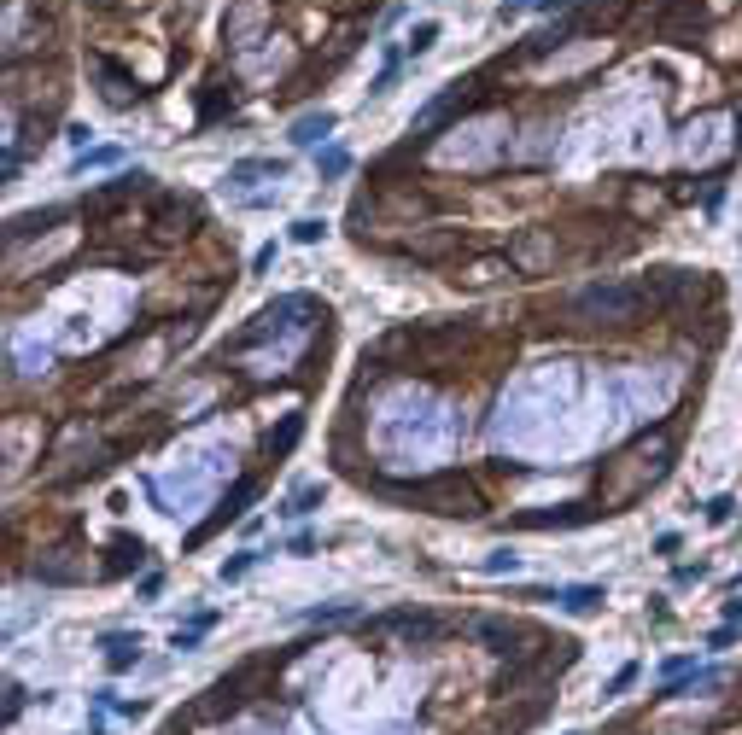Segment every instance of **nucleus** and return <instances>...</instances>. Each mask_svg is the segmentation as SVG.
I'll return each mask as SVG.
<instances>
[{
  "mask_svg": "<svg viewBox=\"0 0 742 735\" xmlns=\"http://www.w3.org/2000/svg\"><path fill=\"white\" fill-rule=\"evenodd\" d=\"M456 112H462V94H445V99H433V106H427V112L415 117V135H421V140H427V135H438V129H445Z\"/></svg>",
  "mask_w": 742,
  "mask_h": 735,
  "instance_id": "nucleus-11",
  "label": "nucleus"
},
{
  "mask_svg": "<svg viewBox=\"0 0 742 735\" xmlns=\"http://www.w3.org/2000/svg\"><path fill=\"white\" fill-rule=\"evenodd\" d=\"M456 246H462V234H415V239H409V257H421V263H438V257H450Z\"/></svg>",
  "mask_w": 742,
  "mask_h": 735,
  "instance_id": "nucleus-12",
  "label": "nucleus"
},
{
  "mask_svg": "<svg viewBox=\"0 0 742 735\" xmlns=\"http://www.w3.org/2000/svg\"><path fill=\"white\" fill-rule=\"evenodd\" d=\"M36 578L42 583H83V560H70V549H53V555L36 560Z\"/></svg>",
  "mask_w": 742,
  "mask_h": 735,
  "instance_id": "nucleus-8",
  "label": "nucleus"
},
{
  "mask_svg": "<svg viewBox=\"0 0 742 735\" xmlns=\"http://www.w3.org/2000/svg\"><path fill=\"white\" fill-rule=\"evenodd\" d=\"M433 42H438V24H415V29H409V53H427Z\"/></svg>",
  "mask_w": 742,
  "mask_h": 735,
  "instance_id": "nucleus-22",
  "label": "nucleus"
},
{
  "mask_svg": "<svg viewBox=\"0 0 742 735\" xmlns=\"http://www.w3.org/2000/svg\"><path fill=\"white\" fill-rule=\"evenodd\" d=\"M556 601L567 613H596L603 607V590H596V583H573V590H556Z\"/></svg>",
  "mask_w": 742,
  "mask_h": 735,
  "instance_id": "nucleus-16",
  "label": "nucleus"
},
{
  "mask_svg": "<svg viewBox=\"0 0 742 735\" xmlns=\"http://www.w3.org/2000/svg\"><path fill=\"white\" fill-rule=\"evenodd\" d=\"M730 624H742V601H730Z\"/></svg>",
  "mask_w": 742,
  "mask_h": 735,
  "instance_id": "nucleus-30",
  "label": "nucleus"
},
{
  "mask_svg": "<svg viewBox=\"0 0 742 735\" xmlns=\"http://www.w3.org/2000/svg\"><path fill=\"white\" fill-rule=\"evenodd\" d=\"M252 497H257V479H240V485L228 490V502H223V508H217V513H210V520H205V526L193 531V543H205L210 531H223L228 520H240V513H246V502H252Z\"/></svg>",
  "mask_w": 742,
  "mask_h": 735,
  "instance_id": "nucleus-7",
  "label": "nucleus"
},
{
  "mask_svg": "<svg viewBox=\"0 0 742 735\" xmlns=\"http://www.w3.org/2000/svg\"><path fill=\"white\" fill-rule=\"evenodd\" d=\"M316 169H322V176H345V169H351V158L334 146V152H322V164H316Z\"/></svg>",
  "mask_w": 742,
  "mask_h": 735,
  "instance_id": "nucleus-24",
  "label": "nucleus"
},
{
  "mask_svg": "<svg viewBox=\"0 0 742 735\" xmlns=\"http://www.w3.org/2000/svg\"><path fill=\"white\" fill-rule=\"evenodd\" d=\"M549 257V239L544 234H526V239H515V246H509V263L515 269H538Z\"/></svg>",
  "mask_w": 742,
  "mask_h": 735,
  "instance_id": "nucleus-14",
  "label": "nucleus"
},
{
  "mask_svg": "<svg viewBox=\"0 0 742 735\" xmlns=\"http://www.w3.org/2000/svg\"><path fill=\"white\" fill-rule=\"evenodd\" d=\"M146 560V549L140 543H129V537H117V549H112V572H129V567H140Z\"/></svg>",
  "mask_w": 742,
  "mask_h": 735,
  "instance_id": "nucleus-20",
  "label": "nucleus"
},
{
  "mask_svg": "<svg viewBox=\"0 0 742 735\" xmlns=\"http://www.w3.org/2000/svg\"><path fill=\"white\" fill-rule=\"evenodd\" d=\"M99 82H106V99H112V106H135V88H129V76H123V70L99 65Z\"/></svg>",
  "mask_w": 742,
  "mask_h": 735,
  "instance_id": "nucleus-17",
  "label": "nucleus"
},
{
  "mask_svg": "<svg viewBox=\"0 0 742 735\" xmlns=\"http://www.w3.org/2000/svg\"><path fill=\"white\" fill-rule=\"evenodd\" d=\"M193 223H199V210L187 205V199H176V193L158 199V223H153V228H158V239H182Z\"/></svg>",
  "mask_w": 742,
  "mask_h": 735,
  "instance_id": "nucleus-6",
  "label": "nucleus"
},
{
  "mask_svg": "<svg viewBox=\"0 0 742 735\" xmlns=\"http://www.w3.org/2000/svg\"><path fill=\"white\" fill-rule=\"evenodd\" d=\"M293 239H298V246H316V239H322V223H316V216L293 223Z\"/></svg>",
  "mask_w": 742,
  "mask_h": 735,
  "instance_id": "nucleus-23",
  "label": "nucleus"
},
{
  "mask_svg": "<svg viewBox=\"0 0 742 735\" xmlns=\"http://www.w3.org/2000/svg\"><path fill=\"white\" fill-rule=\"evenodd\" d=\"M509 269H515V263H474L462 280H468V286H497V280H503Z\"/></svg>",
  "mask_w": 742,
  "mask_h": 735,
  "instance_id": "nucleus-19",
  "label": "nucleus"
},
{
  "mask_svg": "<svg viewBox=\"0 0 742 735\" xmlns=\"http://www.w3.org/2000/svg\"><path fill=\"white\" fill-rule=\"evenodd\" d=\"M59 216H65L59 205H47V210H29V216H12V228H6V246H18V239H29V234H47V228H53Z\"/></svg>",
  "mask_w": 742,
  "mask_h": 735,
  "instance_id": "nucleus-10",
  "label": "nucleus"
},
{
  "mask_svg": "<svg viewBox=\"0 0 742 735\" xmlns=\"http://www.w3.org/2000/svg\"><path fill=\"white\" fill-rule=\"evenodd\" d=\"M106 660H112V671H129L140 660V637H123V630H112L106 637Z\"/></svg>",
  "mask_w": 742,
  "mask_h": 735,
  "instance_id": "nucleus-15",
  "label": "nucleus"
},
{
  "mask_svg": "<svg viewBox=\"0 0 742 735\" xmlns=\"http://www.w3.org/2000/svg\"><path fill=\"white\" fill-rule=\"evenodd\" d=\"M631 683H637V666H620V671H614V683H608V694H626Z\"/></svg>",
  "mask_w": 742,
  "mask_h": 735,
  "instance_id": "nucleus-26",
  "label": "nucleus"
},
{
  "mask_svg": "<svg viewBox=\"0 0 742 735\" xmlns=\"http://www.w3.org/2000/svg\"><path fill=\"white\" fill-rule=\"evenodd\" d=\"M328 135H334V112H310L293 123V146H322Z\"/></svg>",
  "mask_w": 742,
  "mask_h": 735,
  "instance_id": "nucleus-13",
  "label": "nucleus"
},
{
  "mask_svg": "<svg viewBox=\"0 0 742 735\" xmlns=\"http://www.w3.org/2000/svg\"><path fill=\"white\" fill-rule=\"evenodd\" d=\"M310 624H339V619H351V607H316V613H304Z\"/></svg>",
  "mask_w": 742,
  "mask_h": 735,
  "instance_id": "nucleus-25",
  "label": "nucleus"
},
{
  "mask_svg": "<svg viewBox=\"0 0 742 735\" xmlns=\"http://www.w3.org/2000/svg\"><path fill=\"white\" fill-rule=\"evenodd\" d=\"M667 456H673V432H655V438H643L637 450H626V456L614 461V485H608V497H637L643 485H655L660 473H667Z\"/></svg>",
  "mask_w": 742,
  "mask_h": 735,
  "instance_id": "nucleus-2",
  "label": "nucleus"
},
{
  "mask_svg": "<svg viewBox=\"0 0 742 735\" xmlns=\"http://www.w3.org/2000/svg\"><path fill=\"white\" fill-rule=\"evenodd\" d=\"M18 712H24V689L12 683V689H6V718H18Z\"/></svg>",
  "mask_w": 742,
  "mask_h": 735,
  "instance_id": "nucleus-28",
  "label": "nucleus"
},
{
  "mask_svg": "<svg viewBox=\"0 0 742 735\" xmlns=\"http://www.w3.org/2000/svg\"><path fill=\"white\" fill-rule=\"evenodd\" d=\"M643 298H649L643 286H585L573 304H567V316H573V321H608V327H626V321H637Z\"/></svg>",
  "mask_w": 742,
  "mask_h": 735,
  "instance_id": "nucleus-3",
  "label": "nucleus"
},
{
  "mask_svg": "<svg viewBox=\"0 0 742 735\" xmlns=\"http://www.w3.org/2000/svg\"><path fill=\"white\" fill-rule=\"evenodd\" d=\"M474 637L485 642L491 653H520V648H515V642H520V630H515L509 619H474Z\"/></svg>",
  "mask_w": 742,
  "mask_h": 735,
  "instance_id": "nucleus-9",
  "label": "nucleus"
},
{
  "mask_svg": "<svg viewBox=\"0 0 742 735\" xmlns=\"http://www.w3.org/2000/svg\"><path fill=\"white\" fill-rule=\"evenodd\" d=\"M252 560H257V555H234V560H228V567H223V578H240V572L252 567Z\"/></svg>",
  "mask_w": 742,
  "mask_h": 735,
  "instance_id": "nucleus-29",
  "label": "nucleus"
},
{
  "mask_svg": "<svg viewBox=\"0 0 742 735\" xmlns=\"http://www.w3.org/2000/svg\"><path fill=\"white\" fill-rule=\"evenodd\" d=\"M298 432H304V420L293 415V420H287V426H280V432H269V444H264V450H269V456H287V450L298 444Z\"/></svg>",
  "mask_w": 742,
  "mask_h": 735,
  "instance_id": "nucleus-18",
  "label": "nucleus"
},
{
  "mask_svg": "<svg viewBox=\"0 0 742 735\" xmlns=\"http://www.w3.org/2000/svg\"><path fill=\"white\" fill-rule=\"evenodd\" d=\"M316 502H322V485H304V490H293V502H287V513H293V520H298V513H310V508H316Z\"/></svg>",
  "mask_w": 742,
  "mask_h": 735,
  "instance_id": "nucleus-21",
  "label": "nucleus"
},
{
  "mask_svg": "<svg viewBox=\"0 0 742 735\" xmlns=\"http://www.w3.org/2000/svg\"><path fill=\"white\" fill-rule=\"evenodd\" d=\"M99 164H117V152L106 146V152H88V158H76V169H99Z\"/></svg>",
  "mask_w": 742,
  "mask_h": 735,
  "instance_id": "nucleus-27",
  "label": "nucleus"
},
{
  "mask_svg": "<svg viewBox=\"0 0 742 735\" xmlns=\"http://www.w3.org/2000/svg\"><path fill=\"white\" fill-rule=\"evenodd\" d=\"M257 677H264V660H252V666H240L234 677H223L217 689H210V700H205L199 712H205V718H223V712H240V707H246V689H252Z\"/></svg>",
  "mask_w": 742,
  "mask_h": 735,
  "instance_id": "nucleus-5",
  "label": "nucleus"
},
{
  "mask_svg": "<svg viewBox=\"0 0 742 735\" xmlns=\"http://www.w3.org/2000/svg\"><path fill=\"white\" fill-rule=\"evenodd\" d=\"M392 497L421 502L427 513H450V520H479V490L468 485L462 473H438V479H421V485H386Z\"/></svg>",
  "mask_w": 742,
  "mask_h": 735,
  "instance_id": "nucleus-1",
  "label": "nucleus"
},
{
  "mask_svg": "<svg viewBox=\"0 0 742 735\" xmlns=\"http://www.w3.org/2000/svg\"><path fill=\"white\" fill-rule=\"evenodd\" d=\"M363 637H404L409 648H415V642H445L450 619H438V613H386V619L363 624Z\"/></svg>",
  "mask_w": 742,
  "mask_h": 735,
  "instance_id": "nucleus-4",
  "label": "nucleus"
}]
</instances>
